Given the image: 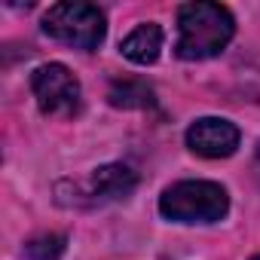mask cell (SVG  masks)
Returning a JSON list of instances; mask_svg holds the SVG:
<instances>
[{"mask_svg": "<svg viewBox=\"0 0 260 260\" xmlns=\"http://www.w3.org/2000/svg\"><path fill=\"white\" fill-rule=\"evenodd\" d=\"M187 147L205 159L233 156L239 147V128L220 116H202L187 128Z\"/></svg>", "mask_w": 260, "mask_h": 260, "instance_id": "6", "label": "cell"}, {"mask_svg": "<svg viewBox=\"0 0 260 260\" xmlns=\"http://www.w3.org/2000/svg\"><path fill=\"white\" fill-rule=\"evenodd\" d=\"M135 187H138V175L132 169L122 162H110V166L95 169L86 181H61L58 190H71V196L58 202L71 208H95V205L128 199L135 193Z\"/></svg>", "mask_w": 260, "mask_h": 260, "instance_id": "4", "label": "cell"}, {"mask_svg": "<svg viewBox=\"0 0 260 260\" xmlns=\"http://www.w3.org/2000/svg\"><path fill=\"white\" fill-rule=\"evenodd\" d=\"M162 40H166L162 28L156 22H144L119 43V49H122V55L128 61H135V64H153L159 58V52H162Z\"/></svg>", "mask_w": 260, "mask_h": 260, "instance_id": "7", "label": "cell"}, {"mask_svg": "<svg viewBox=\"0 0 260 260\" xmlns=\"http://www.w3.org/2000/svg\"><path fill=\"white\" fill-rule=\"evenodd\" d=\"M107 101L113 107H122V110H147L156 104L153 89L141 80H116L107 92Z\"/></svg>", "mask_w": 260, "mask_h": 260, "instance_id": "8", "label": "cell"}, {"mask_svg": "<svg viewBox=\"0 0 260 260\" xmlns=\"http://www.w3.org/2000/svg\"><path fill=\"white\" fill-rule=\"evenodd\" d=\"M31 89L34 98L40 104V110L46 116H77L80 104H83V92H80V80L58 61L40 64L31 74Z\"/></svg>", "mask_w": 260, "mask_h": 260, "instance_id": "5", "label": "cell"}, {"mask_svg": "<svg viewBox=\"0 0 260 260\" xmlns=\"http://www.w3.org/2000/svg\"><path fill=\"white\" fill-rule=\"evenodd\" d=\"M230 211V196L214 181H178L159 196V214L175 223H214Z\"/></svg>", "mask_w": 260, "mask_h": 260, "instance_id": "2", "label": "cell"}, {"mask_svg": "<svg viewBox=\"0 0 260 260\" xmlns=\"http://www.w3.org/2000/svg\"><path fill=\"white\" fill-rule=\"evenodd\" d=\"M236 34V22L220 4H184L178 10V43L175 52L184 61H205L226 49Z\"/></svg>", "mask_w": 260, "mask_h": 260, "instance_id": "1", "label": "cell"}, {"mask_svg": "<svg viewBox=\"0 0 260 260\" xmlns=\"http://www.w3.org/2000/svg\"><path fill=\"white\" fill-rule=\"evenodd\" d=\"M254 172H257V178H260V141H257V150H254Z\"/></svg>", "mask_w": 260, "mask_h": 260, "instance_id": "10", "label": "cell"}, {"mask_svg": "<svg viewBox=\"0 0 260 260\" xmlns=\"http://www.w3.org/2000/svg\"><path fill=\"white\" fill-rule=\"evenodd\" d=\"M251 260H260V254H257V257H251Z\"/></svg>", "mask_w": 260, "mask_h": 260, "instance_id": "11", "label": "cell"}, {"mask_svg": "<svg viewBox=\"0 0 260 260\" xmlns=\"http://www.w3.org/2000/svg\"><path fill=\"white\" fill-rule=\"evenodd\" d=\"M68 239L61 233H43L25 245V260H61Z\"/></svg>", "mask_w": 260, "mask_h": 260, "instance_id": "9", "label": "cell"}, {"mask_svg": "<svg viewBox=\"0 0 260 260\" xmlns=\"http://www.w3.org/2000/svg\"><path fill=\"white\" fill-rule=\"evenodd\" d=\"M43 34L64 43V46L92 52L104 43L107 22H104V13L95 4L64 0V4L49 7V13L43 16Z\"/></svg>", "mask_w": 260, "mask_h": 260, "instance_id": "3", "label": "cell"}]
</instances>
